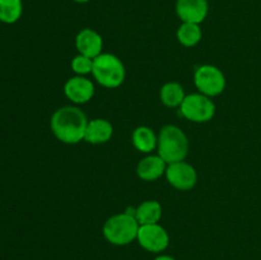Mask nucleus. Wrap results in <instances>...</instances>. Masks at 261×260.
Returning a JSON list of instances; mask_svg holds the SVG:
<instances>
[{
    "instance_id": "f257e3e1",
    "label": "nucleus",
    "mask_w": 261,
    "mask_h": 260,
    "mask_svg": "<svg viewBox=\"0 0 261 260\" xmlns=\"http://www.w3.org/2000/svg\"><path fill=\"white\" fill-rule=\"evenodd\" d=\"M50 125L54 135L60 142L65 144H76L84 140L88 119L78 107L64 106L54 112Z\"/></svg>"
},
{
    "instance_id": "f03ea898",
    "label": "nucleus",
    "mask_w": 261,
    "mask_h": 260,
    "mask_svg": "<svg viewBox=\"0 0 261 260\" xmlns=\"http://www.w3.org/2000/svg\"><path fill=\"white\" fill-rule=\"evenodd\" d=\"M157 150L167 163L185 161L189 153V139L176 125H166L158 135Z\"/></svg>"
},
{
    "instance_id": "7ed1b4c3",
    "label": "nucleus",
    "mask_w": 261,
    "mask_h": 260,
    "mask_svg": "<svg viewBox=\"0 0 261 260\" xmlns=\"http://www.w3.org/2000/svg\"><path fill=\"white\" fill-rule=\"evenodd\" d=\"M92 75L96 82L105 88H117L121 86L126 76V69L121 59L114 54L102 53L93 59Z\"/></svg>"
},
{
    "instance_id": "20e7f679",
    "label": "nucleus",
    "mask_w": 261,
    "mask_h": 260,
    "mask_svg": "<svg viewBox=\"0 0 261 260\" xmlns=\"http://www.w3.org/2000/svg\"><path fill=\"white\" fill-rule=\"evenodd\" d=\"M140 224L138 223L134 216L127 213H119L110 217L103 224V236L110 244L116 246H124V245L132 244L137 240L138 231Z\"/></svg>"
},
{
    "instance_id": "39448f33",
    "label": "nucleus",
    "mask_w": 261,
    "mask_h": 260,
    "mask_svg": "<svg viewBox=\"0 0 261 260\" xmlns=\"http://www.w3.org/2000/svg\"><path fill=\"white\" fill-rule=\"evenodd\" d=\"M181 115L189 121L208 122L216 115V105L211 97L203 93L186 94L180 106Z\"/></svg>"
},
{
    "instance_id": "423d86ee",
    "label": "nucleus",
    "mask_w": 261,
    "mask_h": 260,
    "mask_svg": "<svg viewBox=\"0 0 261 260\" xmlns=\"http://www.w3.org/2000/svg\"><path fill=\"white\" fill-rule=\"evenodd\" d=\"M194 83L199 89V93H203L212 98L223 93L227 81L221 69L211 64H205L199 66L195 70Z\"/></svg>"
},
{
    "instance_id": "0eeeda50",
    "label": "nucleus",
    "mask_w": 261,
    "mask_h": 260,
    "mask_svg": "<svg viewBox=\"0 0 261 260\" xmlns=\"http://www.w3.org/2000/svg\"><path fill=\"white\" fill-rule=\"evenodd\" d=\"M137 240L143 249L154 254L165 251L170 245L168 232L160 223L140 226Z\"/></svg>"
},
{
    "instance_id": "6e6552de",
    "label": "nucleus",
    "mask_w": 261,
    "mask_h": 260,
    "mask_svg": "<svg viewBox=\"0 0 261 260\" xmlns=\"http://www.w3.org/2000/svg\"><path fill=\"white\" fill-rule=\"evenodd\" d=\"M166 178L172 188L186 191L193 189L198 183L196 170L185 161L168 163L166 168Z\"/></svg>"
},
{
    "instance_id": "1a4fd4ad",
    "label": "nucleus",
    "mask_w": 261,
    "mask_h": 260,
    "mask_svg": "<svg viewBox=\"0 0 261 260\" xmlns=\"http://www.w3.org/2000/svg\"><path fill=\"white\" fill-rule=\"evenodd\" d=\"M64 93L75 105H84L94 96V84L83 75H75L64 84Z\"/></svg>"
},
{
    "instance_id": "9d476101",
    "label": "nucleus",
    "mask_w": 261,
    "mask_h": 260,
    "mask_svg": "<svg viewBox=\"0 0 261 260\" xmlns=\"http://www.w3.org/2000/svg\"><path fill=\"white\" fill-rule=\"evenodd\" d=\"M208 0H177L176 13L182 23H196L200 24L208 15Z\"/></svg>"
},
{
    "instance_id": "9b49d317",
    "label": "nucleus",
    "mask_w": 261,
    "mask_h": 260,
    "mask_svg": "<svg viewBox=\"0 0 261 260\" xmlns=\"http://www.w3.org/2000/svg\"><path fill=\"white\" fill-rule=\"evenodd\" d=\"M75 47L78 54L94 59L102 54L103 40L97 31L92 28H84L79 31L75 37Z\"/></svg>"
},
{
    "instance_id": "f8f14e48",
    "label": "nucleus",
    "mask_w": 261,
    "mask_h": 260,
    "mask_svg": "<svg viewBox=\"0 0 261 260\" xmlns=\"http://www.w3.org/2000/svg\"><path fill=\"white\" fill-rule=\"evenodd\" d=\"M167 165L160 154H149L138 163L137 175L144 181H155L165 175Z\"/></svg>"
},
{
    "instance_id": "ddd939ff",
    "label": "nucleus",
    "mask_w": 261,
    "mask_h": 260,
    "mask_svg": "<svg viewBox=\"0 0 261 260\" xmlns=\"http://www.w3.org/2000/svg\"><path fill=\"white\" fill-rule=\"evenodd\" d=\"M114 126L106 119H93L88 121L84 140L91 144H103L112 138Z\"/></svg>"
},
{
    "instance_id": "4468645a",
    "label": "nucleus",
    "mask_w": 261,
    "mask_h": 260,
    "mask_svg": "<svg viewBox=\"0 0 261 260\" xmlns=\"http://www.w3.org/2000/svg\"><path fill=\"white\" fill-rule=\"evenodd\" d=\"M132 142L135 149L149 154V153H152L157 148L158 137L150 127L142 125V126H138L133 132Z\"/></svg>"
},
{
    "instance_id": "2eb2a0df",
    "label": "nucleus",
    "mask_w": 261,
    "mask_h": 260,
    "mask_svg": "<svg viewBox=\"0 0 261 260\" xmlns=\"http://www.w3.org/2000/svg\"><path fill=\"white\" fill-rule=\"evenodd\" d=\"M135 218L140 226L158 223L162 218V205L157 200H145L137 206Z\"/></svg>"
},
{
    "instance_id": "dca6fc26",
    "label": "nucleus",
    "mask_w": 261,
    "mask_h": 260,
    "mask_svg": "<svg viewBox=\"0 0 261 260\" xmlns=\"http://www.w3.org/2000/svg\"><path fill=\"white\" fill-rule=\"evenodd\" d=\"M161 102L165 106L175 109V107H180L181 103L185 99V89L177 82H168V83L163 84L160 92Z\"/></svg>"
},
{
    "instance_id": "f3484780",
    "label": "nucleus",
    "mask_w": 261,
    "mask_h": 260,
    "mask_svg": "<svg viewBox=\"0 0 261 260\" xmlns=\"http://www.w3.org/2000/svg\"><path fill=\"white\" fill-rule=\"evenodd\" d=\"M203 38L200 24L196 23H182L177 30V40L185 47H194Z\"/></svg>"
},
{
    "instance_id": "a211bd4d",
    "label": "nucleus",
    "mask_w": 261,
    "mask_h": 260,
    "mask_svg": "<svg viewBox=\"0 0 261 260\" xmlns=\"http://www.w3.org/2000/svg\"><path fill=\"white\" fill-rule=\"evenodd\" d=\"M22 0H0V22L13 24L22 17Z\"/></svg>"
},
{
    "instance_id": "6ab92c4d",
    "label": "nucleus",
    "mask_w": 261,
    "mask_h": 260,
    "mask_svg": "<svg viewBox=\"0 0 261 260\" xmlns=\"http://www.w3.org/2000/svg\"><path fill=\"white\" fill-rule=\"evenodd\" d=\"M71 69L76 75L86 76L87 74H92L93 70V59L78 54L71 60Z\"/></svg>"
},
{
    "instance_id": "aec40b11",
    "label": "nucleus",
    "mask_w": 261,
    "mask_h": 260,
    "mask_svg": "<svg viewBox=\"0 0 261 260\" xmlns=\"http://www.w3.org/2000/svg\"><path fill=\"white\" fill-rule=\"evenodd\" d=\"M153 260H176L175 257L170 256V255H160V256L154 257Z\"/></svg>"
},
{
    "instance_id": "412c9836",
    "label": "nucleus",
    "mask_w": 261,
    "mask_h": 260,
    "mask_svg": "<svg viewBox=\"0 0 261 260\" xmlns=\"http://www.w3.org/2000/svg\"><path fill=\"white\" fill-rule=\"evenodd\" d=\"M73 2H75V3H88V2H91V0H73Z\"/></svg>"
}]
</instances>
